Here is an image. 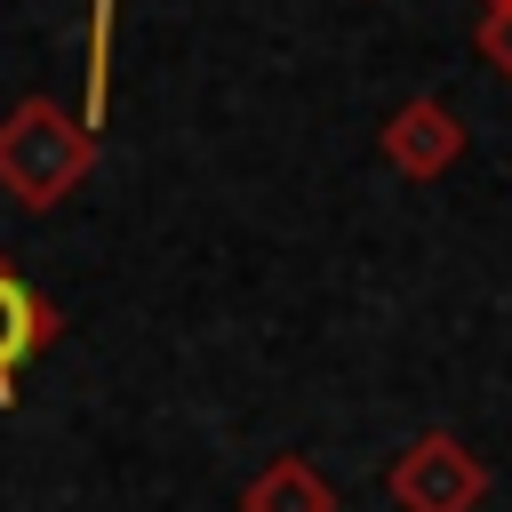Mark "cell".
Listing matches in <instances>:
<instances>
[{
    "label": "cell",
    "mask_w": 512,
    "mask_h": 512,
    "mask_svg": "<svg viewBox=\"0 0 512 512\" xmlns=\"http://www.w3.org/2000/svg\"><path fill=\"white\" fill-rule=\"evenodd\" d=\"M56 328H64L56 304L0 256V408H8V392H16V368H24L40 344H56Z\"/></svg>",
    "instance_id": "cell-4"
},
{
    "label": "cell",
    "mask_w": 512,
    "mask_h": 512,
    "mask_svg": "<svg viewBox=\"0 0 512 512\" xmlns=\"http://www.w3.org/2000/svg\"><path fill=\"white\" fill-rule=\"evenodd\" d=\"M384 488H392L400 512H472V504L488 496V464H480L464 440L424 432V440H408V456L384 472Z\"/></svg>",
    "instance_id": "cell-2"
},
{
    "label": "cell",
    "mask_w": 512,
    "mask_h": 512,
    "mask_svg": "<svg viewBox=\"0 0 512 512\" xmlns=\"http://www.w3.org/2000/svg\"><path fill=\"white\" fill-rule=\"evenodd\" d=\"M376 152H384V168H400V176L432 184L440 168H456V160H464V120H456L440 96H408V104L376 128Z\"/></svg>",
    "instance_id": "cell-3"
},
{
    "label": "cell",
    "mask_w": 512,
    "mask_h": 512,
    "mask_svg": "<svg viewBox=\"0 0 512 512\" xmlns=\"http://www.w3.org/2000/svg\"><path fill=\"white\" fill-rule=\"evenodd\" d=\"M472 48L488 72L512 80V0H480V24H472Z\"/></svg>",
    "instance_id": "cell-6"
},
{
    "label": "cell",
    "mask_w": 512,
    "mask_h": 512,
    "mask_svg": "<svg viewBox=\"0 0 512 512\" xmlns=\"http://www.w3.org/2000/svg\"><path fill=\"white\" fill-rule=\"evenodd\" d=\"M240 512H336V488L320 480V464H312L304 448H288V456H272V464L240 488Z\"/></svg>",
    "instance_id": "cell-5"
},
{
    "label": "cell",
    "mask_w": 512,
    "mask_h": 512,
    "mask_svg": "<svg viewBox=\"0 0 512 512\" xmlns=\"http://www.w3.org/2000/svg\"><path fill=\"white\" fill-rule=\"evenodd\" d=\"M88 168H96L88 112H64L56 96H16L8 104V120H0V192L24 216H48L56 200H72Z\"/></svg>",
    "instance_id": "cell-1"
}]
</instances>
